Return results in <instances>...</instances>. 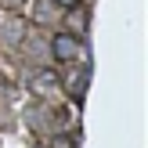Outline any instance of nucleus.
Here are the masks:
<instances>
[{"instance_id": "4", "label": "nucleus", "mask_w": 148, "mask_h": 148, "mask_svg": "<svg viewBox=\"0 0 148 148\" xmlns=\"http://www.w3.org/2000/svg\"><path fill=\"white\" fill-rule=\"evenodd\" d=\"M7 4H18V0H7Z\"/></svg>"}, {"instance_id": "2", "label": "nucleus", "mask_w": 148, "mask_h": 148, "mask_svg": "<svg viewBox=\"0 0 148 148\" xmlns=\"http://www.w3.org/2000/svg\"><path fill=\"white\" fill-rule=\"evenodd\" d=\"M54 148H72V141L69 137H54Z\"/></svg>"}, {"instance_id": "3", "label": "nucleus", "mask_w": 148, "mask_h": 148, "mask_svg": "<svg viewBox=\"0 0 148 148\" xmlns=\"http://www.w3.org/2000/svg\"><path fill=\"white\" fill-rule=\"evenodd\" d=\"M54 4H62V7H72V4H76V0H54Z\"/></svg>"}, {"instance_id": "1", "label": "nucleus", "mask_w": 148, "mask_h": 148, "mask_svg": "<svg viewBox=\"0 0 148 148\" xmlns=\"http://www.w3.org/2000/svg\"><path fill=\"white\" fill-rule=\"evenodd\" d=\"M51 51H54V58L58 62H69V58H76L79 54V40L76 36H54V40H51Z\"/></svg>"}]
</instances>
